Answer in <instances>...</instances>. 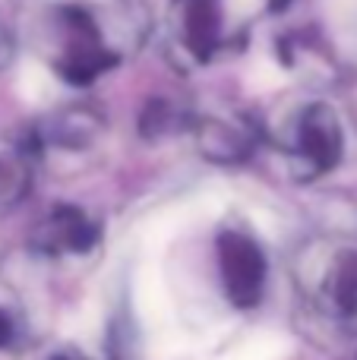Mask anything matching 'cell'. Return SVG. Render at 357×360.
Here are the masks:
<instances>
[{
  "label": "cell",
  "mask_w": 357,
  "mask_h": 360,
  "mask_svg": "<svg viewBox=\"0 0 357 360\" xmlns=\"http://www.w3.org/2000/svg\"><path fill=\"white\" fill-rule=\"evenodd\" d=\"M143 0H16V35L70 86H92L139 51Z\"/></svg>",
  "instance_id": "1"
},
{
  "label": "cell",
  "mask_w": 357,
  "mask_h": 360,
  "mask_svg": "<svg viewBox=\"0 0 357 360\" xmlns=\"http://www.w3.org/2000/svg\"><path fill=\"white\" fill-rule=\"evenodd\" d=\"M291 278L301 304L335 326L357 323V234L326 231L297 247Z\"/></svg>",
  "instance_id": "2"
},
{
  "label": "cell",
  "mask_w": 357,
  "mask_h": 360,
  "mask_svg": "<svg viewBox=\"0 0 357 360\" xmlns=\"http://www.w3.org/2000/svg\"><path fill=\"white\" fill-rule=\"evenodd\" d=\"M272 10V0H171L164 29L171 54L187 67H209L234 51Z\"/></svg>",
  "instance_id": "3"
},
{
  "label": "cell",
  "mask_w": 357,
  "mask_h": 360,
  "mask_svg": "<svg viewBox=\"0 0 357 360\" xmlns=\"http://www.w3.org/2000/svg\"><path fill=\"white\" fill-rule=\"evenodd\" d=\"M288 168L301 180H316L339 168L345 155V124L332 101L304 98L291 105L275 133Z\"/></svg>",
  "instance_id": "4"
},
{
  "label": "cell",
  "mask_w": 357,
  "mask_h": 360,
  "mask_svg": "<svg viewBox=\"0 0 357 360\" xmlns=\"http://www.w3.org/2000/svg\"><path fill=\"white\" fill-rule=\"evenodd\" d=\"M215 272L228 304L257 310L269 285V259L259 240L244 228H225L215 237Z\"/></svg>",
  "instance_id": "5"
},
{
  "label": "cell",
  "mask_w": 357,
  "mask_h": 360,
  "mask_svg": "<svg viewBox=\"0 0 357 360\" xmlns=\"http://www.w3.org/2000/svg\"><path fill=\"white\" fill-rule=\"evenodd\" d=\"M196 149L215 165H244L259 146V127L238 111H206L190 120Z\"/></svg>",
  "instance_id": "6"
},
{
  "label": "cell",
  "mask_w": 357,
  "mask_h": 360,
  "mask_svg": "<svg viewBox=\"0 0 357 360\" xmlns=\"http://www.w3.org/2000/svg\"><path fill=\"white\" fill-rule=\"evenodd\" d=\"M101 221L82 205H57L38 221L32 234V247L51 259H70L86 256L101 243Z\"/></svg>",
  "instance_id": "7"
},
{
  "label": "cell",
  "mask_w": 357,
  "mask_h": 360,
  "mask_svg": "<svg viewBox=\"0 0 357 360\" xmlns=\"http://www.w3.org/2000/svg\"><path fill=\"white\" fill-rule=\"evenodd\" d=\"M105 117L95 108H63L54 111L38 124V133L32 139V149L38 152H86L98 139H105Z\"/></svg>",
  "instance_id": "8"
},
{
  "label": "cell",
  "mask_w": 357,
  "mask_h": 360,
  "mask_svg": "<svg viewBox=\"0 0 357 360\" xmlns=\"http://www.w3.org/2000/svg\"><path fill=\"white\" fill-rule=\"evenodd\" d=\"M35 177V149L29 143L0 139V212H10L29 196Z\"/></svg>",
  "instance_id": "9"
},
{
  "label": "cell",
  "mask_w": 357,
  "mask_h": 360,
  "mask_svg": "<svg viewBox=\"0 0 357 360\" xmlns=\"http://www.w3.org/2000/svg\"><path fill=\"white\" fill-rule=\"evenodd\" d=\"M25 338V313L10 288L0 285V354L16 351Z\"/></svg>",
  "instance_id": "10"
},
{
  "label": "cell",
  "mask_w": 357,
  "mask_h": 360,
  "mask_svg": "<svg viewBox=\"0 0 357 360\" xmlns=\"http://www.w3.org/2000/svg\"><path fill=\"white\" fill-rule=\"evenodd\" d=\"M13 57H16V35L0 22V73L13 63Z\"/></svg>",
  "instance_id": "11"
},
{
  "label": "cell",
  "mask_w": 357,
  "mask_h": 360,
  "mask_svg": "<svg viewBox=\"0 0 357 360\" xmlns=\"http://www.w3.org/2000/svg\"><path fill=\"white\" fill-rule=\"evenodd\" d=\"M51 360H92V357H82V354H57V357H51Z\"/></svg>",
  "instance_id": "12"
}]
</instances>
